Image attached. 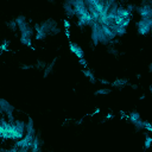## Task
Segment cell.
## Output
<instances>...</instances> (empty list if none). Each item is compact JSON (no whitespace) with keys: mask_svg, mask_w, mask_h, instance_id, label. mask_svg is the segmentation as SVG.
I'll return each mask as SVG.
<instances>
[{"mask_svg":"<svg viewBox=\"0 0 152 152\" xmlns=\"http://www.w3.org/2000/svg\"><path fill=\"white\" fill-rule=\"evenodd\" d=\"M40 28L48 33V36H56L62 32V28L58 26L55 19H46L40 23Z\"/></svg>","mask_w":152,"mask_h":152,"instance_id":"cell-1","label":"cell"},{"mask_svg":"<svg viewBox=\"0 0 152 152\" xmlns=\"http://www.w3.org/2000/svg\"><path fill=\"white\" fill-rule=\"evenodd\" d=\"M15 110V107L13 104H11L8 101H6L5 99H0V113L5 114L7 116L8 121H14L15 119L13 118V113Z\"/></svg>","mask_w":152,"mask_h":152,"instance_id":"cell-2","label":"cell"},{"mask_svg":"<svg viewBox=\"0 0 152 152\" xmlns=\"http://www.w3.org/2000/svg\"><path fill=\"white\" fill-rule=\"evenodd\" d=\"M135 28H137V33L139 36H148L150 33H152V30H151V26L147 21V19L145 18H140V20H138L135 23Z\"/></svg>","mask_w":152,"mask_h":152,"instance_id":"cell-3","label":"cell"},{"mask_svg":"<svg viewBox=\"0 0 152 152\" xmlns=\"http://www.w3.org/2000/svg\"><path fill=\"white\" fill-rule=\"evenodd\" d=\"M129 83V80L126 78V77H118L115 78L114 81L110 82V86L114 88V89H118V90H121L124 89L125 87H127Z\"/></svg>","mask_w":152,"mask_h":152,"instance_id":"cell-4","label":"cell"},{"mask_svg":"<svg viewBox=\"0 0 152 152\" xmlns=\"http://www.w3.org/2000/svg\"><path fill=\"white\" fill-rule=\"evenodd\" d=\"M69 49H70V51L80 59V58H84V50L77 44V43H74V42H71L70 44H69Z\"/></svg>","mask_w":152,"mask_h":152,"instance_id":"cell-5","label":"cell"},{"mask_svg":"<svg viewBox=\"0 0 152 152\" xmlns=\"http://www.w3.org/2000/svg\"><path fill=\"white\" fill-rule=\"evenodd\" d=\"M43 145H44V141H43L40 134L37 133L36 137H34V139H33L32 146H31V152H39V151H42Z\"/></svg>","mask_w":152,"mask_h":152,"instance_id":"cell-6","label":"cell"},{"mask_svg":"<svg viewBox=\"0 0 152 152\" xmlns=\"http://www.w3.org/2000/svg\"><path fill=\"white\" fill-rule=\"evenodd\" d=\"M63 11H64V13H65V15L69 18V19H71V18H74V17H76V14H75V8H74V6L71 5V4H69L68 1H63Z\"/></svg>","mask_w":152,"mask_h":152,"instance_id":"cell-7","label":"cell"},{"mask_svg":"<svg viewBox=\"0 0 152 152\" xmlns=\"http://www.w3.org/2000/svg\"><path fill=\"white\" fill-rule=\"evenodd\" d=\"M116 17H120V18H132V13L126 8V6L119 5V7L116 10Z\"/></svg>","mask_w":152,"mask_h":152,"instance_id":"cell-8","label":"cell"},{"mask_svg":"<svg viewBox=\"0 0 152 152\" xmlns=\"http://www.w3.org/2000/svg\"><path fill=\"white\" fill-rule=\"evenodd\" d=\"M26 133L27 134H32V135L37 134V131H36V127H34V122H33V119L31 116H27V119H26Z\"/></svg>","mask_w":152,"mask_h":152,"instance_id":"cell-9","label":"cell"},{"mask_svg":"<svg viewBox=\"0 0 152 152\" xmlns=\"http://www.w3.org/2000/svg\"><path fill=\"white\" fill-rule=\"evenodd\" d=\"M57 59H58V58H57V57H55V58H53V59H52V61L46 65V68H45V69H44V71H43V77H44V78H46L49 75H51V72H52V71H53V69H55V65H56Z\"/></svg>","mask_w":152,"mask_h":152,"instance_id":"cell-10","label":"cell"},{"mask_svg":"<svg viewBox=\"0 0 152 152\" xmlns=\"http://www.w3.org/2000/svg\"><path fill=\"white\" fill-rule=\"evenodd\" d=\"M82 72H83V75L86 76V78H88V81H89L91 84H95V83L97 82V78L95 77L94 72H93L89 68H84V69L82 70Z\"/></svg>","mask_w":152,"mask_h":152,"instance_id":"cell-11","label":"cell"},{"mask_svg":"<svg viewBox=\"0 0 152 152\" xmlns=\"http://www.w3.org/2000/svg\"><path fill=\"white\" fill-rule=\"evenodd\" d=\"M6 26H7V28H8L11 32H17V30H19L15 18H14V19H10L8 21H6Z\"/></svg>","mask_w":152,"mask_h":152,"instance_id":"cell-12","label":"cell"},{"mask_svg":"<svg viewBox=\"0 0 152 152\" xmlns=\"http://www.w3.org/2000/svg\"><path fill=\"white\" fill-rule=\"evenodd\" d=\"M107 52H108L109 55L114 56V57H119V56L121 55V53H120V51L118 50V48H116L115 45H113V44L107 45Z\"/></svg>","mask_w":152,"mask_h":152,"instance_id":"cell-13","label":"cell"},{"mask_svg":"<svg viewBox=\"0 0 152 152\" xmlns=\"http://www.w3.org/2000/svg\"><path fill=\"white\" fill-rule=\"evenodd\" d=\"M139 119H141V115H140V113L137 112V110H132V112H129V114L127 115V120L131 121V122H134V121H137V120H139Z\"/></svg>","mask_w":152,"mask_h":152,"instance_id":"cell-14","label":"cell"},{"mask_svg":"<svg viewBox=\"0 0 152 152\" xmlns=\"http://www.w3.org/2000/svg\"><path fill=\"white\" fill-rule=\"evenodd\" d=\"M145 140H144V148L145 150H148V148H151L152 147V137L151 135H148V132L147 131H145Z\"/></svg>","mask_w":152,"mask_h":152,"instance_id":"cell-15","label":"cell"},{"mask_svg":"<svg viewBox=\"0 0 152 152\" xmlns=\"http://www.w3.org/2000/svg\"><path fill=\"white\" fill-rule=\"evenodd\" d=\"M19 42H20V44L24 45V46H27V48H31V46H32V38H30V37L19 36Z\"/></svg>","mask_w":152,"mask_h":152,"instance_id":"cell-16","label":"cell"},{"mask_svg":"<svg viewBox=\"0 0 152 152\" xmlns=\"http://www.w3.org/2000/svg\"><path fill=\"white\" fill-rule=\"evenodd\" d=\"M46 65H48V63H46L44 59H38V61L36 62V64H34V68H36L38 71H44V69L46 68Z\"/></svg>","mask_w":152,"mask_h":152,"instance_id":"cell-17","label":"cell"},{"mask_svg":"<svg viewBox=\"0 0 152 152\" xmlns=\"http://www.w3.org/2000/svg\"><path fill=\"white\" fill-rule=\"evenodd\" d=\"M132 124H133V127H134V129L137 132H140V131L144 129V120L142 119H139V120H137V121H134Z\"/></svg>","mask_w":152,"mask_h":152,"instance_id":"cell-18","label":"cell"},{"mask_svg":"<svg viewBox=\"0 0 152 152\" xmlns=\"http://www.w3.org/2000/svg\"><path fill=\"white\" fill-rule=\"evenodd\" d=\"M34 37H36V39H37V40H44V39H46V38H48V33L40 28L39 31H37V32H36Z\"/></svg>","mask_w":152,"mask_h":152,"instance_id":"cell-19","label":"cell"},{"mask_svg":"<svg viewBox=\"0 0 152 152\" xmlns=\"http://www.w3.org/2000/svg\"><path fill=\"white\" fill-rule=\"evenodd\" d=\"M112 93V89L110 88H107V87H103V88H100V89H97L96 91H95V95H108V94H110Z\"/></svg>","mask_w":152,"mask_h":152,"instance_id":"cell-20","label":"cell"},{"mask_svg":"<svg viewBox=\"0 0 152 152\" xmlns=\"http://www.w3.org/2000/svg\"><path fill=\"white\" fill-rule=\"evenodd\" d=\"M8 48H10V40H8V39H4V40H2V43H1V46H0L1 52H4V51H6V50H8Z\"/></svg>","mask_w":152,"mask_h":152,"instance_id":"cell-21","label":"cell"},{"mask_svg":"<svg viewBox=\"0 0 152 152\" xmlns=\"http://www.w3.org/2000/svg\"><path fill=\"white\" fill-rule=\"evenodd\" d=\"M144 131H147L148 133H152V122L144 120Z\"/></svg>","mask_w":152,"mask_h":152,"instance_id":"cell-22","label":"cell"},{"mask_svg":"<svg viewBox=\"0 0 152 152\" xmlns=\"http://www.w3.org/2000/svg\"><path fill=\"white\" fill-rule=\"evenodd\" d=\"M137 5H134V4H132V2H128L127 5H126V8L131 12V13H134V12H137Z\"/></svg>","mask_w":152,"mask_h":152,"instance_id":"cell-23","label":"cell"},{"mask_svg":"<svg viewBox=\"0 0 152 152\" xmlns=\"http://www.w3.org/2000/svg\"><path fill=\"white\" fill-rule=\"evenodd\" d=\"M78 63H80V65H82L83 69H84V68H88V62H87L86 58H80V59H78Z\"/></svg>","mask_w":152,"mask_h":152,"instance_id":"cell-24","label":"cell"},{"mask_svg":"<svg viewBox=\"0 0 152 152\" xmlns=\"http://www.w3.org/2000/svg\"><path fill=\"white\" fill-rule=\"evenodd\" d=\"M34 65H31V64H20L19 65V69H21V70H30V69H32Z\"/></svg>","mask_w":152,"mask_h":152,"instance_id":"cell-25","label":"cell"},{"mask_svg":"<svg viewBox=\"0 0 152 152\" xmlns=\"http://www.w3.org/2000/svg\"><path fill=\"white\" fill-rule=\"evenodd\" d=\"M99 82H100L102 86H110V81L104 80V78H100V80H99Z\"/></svg>","mask_w":152,"mask_h":152,"instance_id":"cell-26","label":"cell"},{"mask_svg":"<svg viewBox=\"0 0 152 152\" xmlns=\"http://www.w3.org/2000/svg\"><path fill=\"white\" fill-rule=\"evenodd\" d=\"M128 87H131L132 89H134V90H137L139 87H138V84H135V83H132V82H129L128 83Z\"/></svg>","mask_w":152,"mask_h":152,"instance_id":"cell-27","label":"cell"},{"mask_svg":"<svg viewBox=\"0 0 152 152\" xmlns=\"http://www.w3.org/2000/svg\"><path fill=\"white\" fill-rule=\"evenodd\" d=\"M113 118H114V114H110V113H109V114L103 119V121L106 122V121H108V120H110V119H113Z\"/></svg>","mask_w":152,"mask_h":152,"instance_id":"cell-28","label":"cell"},{"mask_svg":"<svg viewBox=\"0 0 152 152\" xmlns=\"http://www.w3.org/2000/svg\"><path fill=\"white\" fill-rule=\"evenodd\" d=\"M64 26H65V28H66V30H69V28H70V23H69V20H65V21H64Z\"/></svg>","mask_w":152,"mask_h":152,"instance_id":"cell-29","label":"cell"},{"mask_svg":"<svg viewBox=\"0 0 152 152\" xmlns=\"http://www.w3.org/2000/svg\"><path fill=\"white\" fill-rule=\"evenodd\" d=\"M148 71H150V72H152V63H150V64H148Z\"/></svg>","mask_w":152,"mask_h":152,"instance_id":"cell-30","label":"cell"},{"mask_svg":"<svg viewBox=\"0 0 152 152\" xmlns=\"http://www.w3.org/2000/svg\"><path fill=\"white\" fill-rule=\"evenodd\" d=\"M48 2H50V4H55L56 2V0H46Z\"/></svg>","mask_w":152,"mask_h":152,"instance_id":"cell-31","label":"cell"},{"mask_svg":"<svg viewBox=\"0 0 152 152\" xmlns=\"http://www.w3.org/2000/svg\"><path fill=\"white\" fill-rule=\"evenodd\" d=\"M139 99H140V100H144V99H145V95H141Z\"/></svg>","mask_w":152,"mask_h":152,"instance_id":"cell-32","label":"cell"},{"mask_svg":"<svg viewBox=\"0 0 152 152\" xmlns=\"http://www.w3.org/2000/svg\"><path fill=\"white\" fill-rule=\"evenodd\" d=\"M150 91H151V94H152V87H150Z\"/></svg>","mask_w":152,"mask_h":152,"instance_id":"cell-33","label":"cell"}]
</instances>
